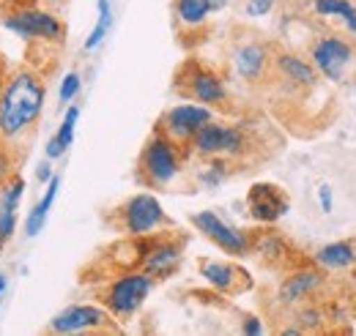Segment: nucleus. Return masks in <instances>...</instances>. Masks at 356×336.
<instances>
[{
  "mask_svg": "<svg viewBox=\"0 0 356 336\" xmlns=\"http://www.w3.org/2000/svg\"><path fill=\"white\" fill-rule=\"evenodd\" d=\"M264 331H266V328H264V320H261L258 314H244V317H241V334L261 336Z\"/></svg>",
  "mask_w": 356,
  "mask_h": 336,
  "instance_id": "obj_31",
  "label": "nucleus"
},
{
  "mask_svg": "<svg viewBox=\"0 0 356 336\" xmlns=\"http://www.w3.org/2000/svg\"><path fill=\"white\" fill-rule=\"evenodd\" d=\"M6 290H8V279H6V274H0V298L6 295Z\"/></svg>",
  "mask_w": 356,
  "mask_h": 336,
  "instance_id": "obj_37",
  "label": "nucleus"
},
{
  "mask_svg": "<svg viewBox=\"0 0 356 336\" xmlns=\"http://www.w3.org/2000/svg\"><path fill=\"white\" fill-rule=\"evenodd\" d=\"M277 0H244L241 3V11L250 17V19H261V17H268L274 11Z\"/></svg>",
  "mask_w": 356,
  "mask_h": 336,
  "instance_id": "obj_29",
  "label": "nucleus"
},
{
  "mask_svg": "<svg viewBox=\"0 0 356 336\" xmlns=\"http://www.w3.org/2000/svg\"><path fill=\"white\" fill-rule=\"evenodd\" d=\"M80 90H83V77H80V72H69V74H63L60 87H58V99H60V104H72V101L80 96Z\"/></svg>",
  "mask_w": 356,
  "mask_h": 336,
  "instance_id": "obj_28",
  "label": "nucleus"
},
{
  "mask_svg": "<svg viewBox=\"0 0 356 336\" xmlns=\"http://www.w3.org/2000/svg\"><path fill=\"white\" fill-rule=\"evenodd\" d=\"M214 118H217V110H214V107H206V104H197V101H184V104L168 107V110L159 115V121H156L154 128H159V131H162L165 137H170L176 145L186 148L189 140H192V134L203 126V124L214 121Z\"/></svg>",
  "mask_w": 356,
  "mask_h": 336,
  "instance_id": "obj_12",
  "label": "nucleus"
},
{
  "mask_svg": "<svg viewBox=\"0 0 356 336\" xmlns=\"http://www.w3.org/2000/svg\"><path fill=\"white\" fill-rule=\"evenodd\" d=\"M209 17H211V11H209L206 0H173V19L184 33L206 28Z\"/></svg>",
  "mask_w": 356,
  "mask_h": 336,
  "instance_id": "obj_23",
  "label": "nucleus"
},
{
  "mask_svg": "<svg viewBox=\"0 0 356 336\" xmlns=\"http://www.w3.org/2000/svg\"><path fill=\"white\" fill-rule=\"evenodd\" d=\"M291 317H293V326H299L305 334H315V331H323V326L329 323V312L315 303V301H305V303H296L291 309Z\"/></svg>",
  "mask_w": 356,
  "mask_h": 336,
  "instance_id": "obj_24",
  "label": "nucleus"
},
{
  "mask_svg": "<svg viewBox=\"0 0 356 336\" xmlns=\"http://www.w3.org/2000/svg\"><path fill=\"white\" fill-rule=\"evenodd\" d=\"M115 317L102 303H72L47 323L44 334H118Z\"/></svg>",
  "mask_w": 356,
  "mask_h": 336,
  "instance_id": "obj_8",
  "label": "nucleus"
},
{
  "mask_svg": "<svg viewBox=\"0 0 356 336\" xmlns=\"http://www.w3.org/2000/svg\"><path fill=\"white\" fill-rule=\"evenodd\" d=\"M6 77H8V63H6V58L0 55V93H3V85H6Z\"/></svg>",
  "mask_w": 356,
  "mask_h": 336,
  "instance_id": "obj_35",
  "label": "nucleus"
},
{
  "mask_svg": "<svg viewBox=\"0 0 356 336\" xmlns=\"http://www.w3.org/2000/svg\"><path fill=\"white\" fill-rule=\"evenodd\" d=\"M271 58H274V47L264 42L258 33L238 36L230 47V69L247 85H261L271 77Z\"/></svg>",
  "mask_w": 356,
  "mask_h": 336,
  "instance_id": "obj_9",
  "label": "nucleus"
},
{
  "mask_svg": "<svg viewBox=\"0 0 356 336\" xmlns=\"http://www.w3.org/2000/svg\"><path fill=\"white\" fill-rule=\"evenodd\" d=\"M33 3H25V6H17L11 11H3V17H0L3 28L17 33L25 42L49 44V47L58 44L60 47V44L66 42V22L52 8H39Z\"/></svg>",
  "mask_w": 356,
  "mask_h": 336,
  "instance_id": "obj_7",
  "label": "nucleus"
},
{
  "mask_svg": "<svg viewBox=\"0 0 356 336\" xmlns=\"http://www.w3.org/2000/svg\"><path fill=\"white\" fill-rule=\"evenodd\" d=\"M58 192H60V175L55 172L44 183V197L28 210V216H25V235L28 238H36L47 227V219H49V210H52L55 200H58Z\"/></svg>",
  "mask_w": 356,
  "mask_h": 336,
  "instance_id": "obj_21",
  "label": "nucleus"
},
{
  "mask_svg": "<svg viewBox=\"0 0 356 336\" xmlns=\"http://www.w3.org/2000/svg\"><path fill=\"white\" fill-rule=\"evenodd\" d=\"M222 137H225V124H220L214 118V121L203 124V126L192 134L186 151H189V156H197V159H214V156L222 153Z\"/></svg>",
  "mask_w": 356,
  "mask_h": 336,
  "instance_id": "obj_20",
  "label": "nucleus"
},
{
  "mask_svg": "<svg viewBox=\"0 0 356 336\" xmlns=\"http://www.w3.org/2000/svg\"><path fill=\"white\" fill-rule=\"evenodd\" d=\"M77 121H80V107H77V104H69V107H66V112H63L60 126H58V131H55V140H58L66 151H69V148H72V142H74Z\"/></svg>",
  "mask_w": 356,
  "mask_h": 336,
  "instance_id": "obj_27",
  "label": "nucleus"
},
{
  "mask_svg": "<svg viewBox=\"0 0 356 336\" xmlns=\"http://www.w3.org/2000/svg\"><path fill=\"white\" fill-rule=\"evenodd\" d=\"M173 90L186 101H197L214 110H227V101H230L225 77L211 66L200 63L197 58H186L178 66L176 77H173Z\"/></svg>",
  "mask_w": 356,
  "mask_h": 336,
  "instance_id": "obj_6",
  "label": "nucleus"
},
{
  "mask_svg": "<svg viewBox=\"0 0 356 336\" xmlns=\"http://www.w3.org/2000/svg\"><path fill=\"white\" fill-rule=\"evenodd\" d=\"M197 271L206 279V285H211L217 293L222 295H244L252 290V276L227 260H214V257H200L197 260Z\"/></svg>",
  "mask_w": 356,
  "mask_h": 336,
  "instance_id": "obj_15",
  "label": "nucleus"
},
{
  "mask_svg": "<svg viewBox=\"0 0 356 336\" xmlns=\"http://www.w3.org/2000/svg\"><path fill=\"white\" fill-rule=\"evenodd\" d=\"M310 8L321 19H340L343 28L356 36V3L354 0H310Z\"/></svg>",
  "mask_w": 356,
  "mask_h": 336,
  "instance_id": "obj_22",
  "label": "nucleus"
},
{
  "mask_svg": "<svg viewBox=\"0 0 356 336\" xmlns=\"http://www.w3.org/2000/svg\"><path fill=\"white\" fill-rule=\"evenodd\" d=\"M47 74L33 63L8 69L0 93V153L22 167L47 104Z\"/></svg>",
  "mask_w": 356,
  "mask_h": 336,
  "instance_id": "obj_1",
  "label": "nucleus"
},
{
  "mask_svg": "<svg viewBox=\"0 0 356 336\" xmlns=\"http://www.w3.org/2000/svg\"><path fill=\"white\" fill-rule=\"evenodd\" d=\"M280 77L293 87H302V90H312L318 85V72L307 58L296 55V52H288V49H274V58H271V77Z\"/></svg>",
  "mask_w": 356,
  "mask_h": 336,
  "instance_id": "obj_18",
  "label": "nucleus"
},
{
  "mask_svg": "<svg viewBox=\"0 0 356 336\" xmlns=\"http://www.w3.org/2000/svg\"><path fill=\"white\" fill-rule=\"evenodd\" d=\"M312 262L323 271H351V268H356V238L321 246L312 254Z\"/></svg>",
  "mask_w": 356,
  "mask_h": 336,
  "instance_id": "obj_19",
  "label": "nucleus"
},
{
  "mask_svg": "<svg viewBox=\"0 0 356 336\" xmlns=\"http://www.w3.org/2000/svg\"><path fill=\"white\" fill-rule=\"evenodd\" d=\"M107 224L129 238H145L162 230H173V219L165 213L162 203L151 192H137L127 197L118 208L107 213Z\"/></svg>",
  "mask_w": 356,
  "mask_h": 336,
  "instance_id": "obj_4",
  "label": "nucleus"
},
{
  "mask_svg": "<svg viewBox=\"0 0 356 336\" xmlns=\"http://www.w3.org/2000/svg\"><path fill=\"white\" fill-rule=\"evenodd\" d=\"M206 3H209V11H211V14H220V11L227 8L230 0H206Z\"/></svg>",
  "mask_w": 356,
  "mask_h": 336,
  "instance_id": "obj_34",
  "label": "nucleus"
},
{
  "mask_svg": "<svg viewBox=\"0 0 356 336\" xmlns=\"http://www.w3.org/2000/svg\"><path fill=\"white\" fill-rule=\"evenodd\" d=\"M42 3H47L49 8H63V6L69 3V0H42Z\"/></svg>",
  "mask_w": 356,
  "mask_h": 336,
  "instance_id": "obj_36",
  "label": "nucleus"
},
{
  "mask_svg": "<svg viewBox=\"0 0 356 336\" xmlns=\"http://www.w3.org/2000/svg\"><path fill=\"white\" fill-rule=\"evenodd\" d=\"M307 60L315 66L318 77L334 85L356 83V42L337 33H318L310 42Z\"/></svg>",
  "mask_w": 356,
  "mask_h": 336,
  "instance_id": "obj_5",
  "label": "nucleus"
},
{
  "mask_svg": "<svg viewBox=\"0 0 356 336\" xmlns=\"http://www.w3.org/2000/svg\"><path fill=\"white\" fill-rule=\"evenodd\" d=\"M315 200H318L321 213H332V210H334V192H332L329 183H321V186L315 189Z\"/></svg>",
  "mask_w": 356,
  "mask_h": 336,
  "instance_id": "obj_30",
  "label": "nucleus"
},
{
  "mask_svg": "<svg viewBox=\"0 0 356 336\" xmlns=\"http://www.w3.org/2000/svg\"><path fill=\"white\" fill-rule=\"evenodd\" d=\"M186 159H189L186 148L176 145L170 137L154 128L137 156V167H134L137 183L145 189H168L184 175Z\"/></svg>",
  "mask_w": 356,
  "mask_h": 336,
  "instance_id": "obj_2",
  "label": "nucleus"
},
{
  "mask_svg": "<svg viewBox=\"0 0 356 336\" xmlns=\"http://www.w3.org/2000/svg\"><path fill=\"white\" fill-rule=\"evenodd\" d=\"M230 169H233V162H227L222 156L203 159V165L197 169V183L203 189H217V186H222L225 180L230 178Z\"/></svg>",
  "mask_w": 356,
  "mask_h": 336,
  "instance_id": "obj_26",
  "label": "nucleus"
},
{
  "mask_svg": "<svg viewBox=\"0 0 356 336\" xmlns=\"http://www.w3.org/2000/svg\"><path fill=\"white\" fill-rule=\"evenodd\" d=\"M244 203H247L250 219L258 221V224H277V221L291 210L288 194H285L277 183H268V180L252 183Z\"/></svg>",
  "mask_w": 356,
  "mask_h": 336,
  "instance_id": "obj_14",
  "label": "nucleus"
},
{
  "mask_svg": "<svg viewBox=\"0 0 356 336\" xmlns=\"http://www.w3.org/2000/svg\"><path fill=\"white\" fill-rule=\"evenodd\" d=\"M186 238L178 233H154L145 238V249L140 257V271H145L151 279H170L184 260Z\"/></svg>",
  "mask_w": 356,
  "mask_h": 336,
  "instance_id": "obj_10",
  "label": "nucleus"
},
{
  "mask_svg": "<svg viewBox=\"0 0 356 336\" xmlns=\"http://www.w3.org/2000/svg\"><path fill=\"white\" fill-rule=\"evenodd\" d=\"M326 282V271L318 268L315 262H299L293 268H288V276L280 282L277 287V306L280 309H293L296 303L310 301Z\"/></svg>",
  "mask_w": 356,
  "mask_h": 336,
  "instance_id": "obj_13",
  "label": "nucleus"
},
{
  "mask_svg": "<svg viewBox=\"0 0 356 336\" xmlns=\"http://www.w3.org/2000/svg\"><path fill=\"white\" fill-rule=\"evenodd\" d=\"M52 175H55V167H52V162H49V159H44V162H39V165H36V180H39V183H47Z\"/></svg>",
  "mask_w": 356,
  "mask_h": 336,
  "instance_id": "obj_33",
  "label": "nucleus"
},
{
  "mask_svg": "<svg viewBox=\"0 0 356 336\" xmlns=\"http://www.w3.org/2000/svg\"><path fill=\"white\" fill-rule=\"evenodd\" d=\"M25 197V178L19 169L0 175V238L11 241L17 233V213Z\"/></svg>",
  "mask_w": 356,
  "mask_h": 336,
  "instance_id": "obj_17",
  "label": "nucleus"
},
{
  "mask_svg": "<svg viewBox=\"0 0 356 336\" xmlns=\"http://www.w3.org/2000/svg\"><path fill=\"white\" fill-rule=\"evenodd\" d=\"M156 285V279H151L145 271L132 268V271H121L110 279H104V285L96 290V301L115 317V323H127L143 309L145 298L151 295Z\"/></svg>",
  "mask_w": 356,
  "mask_h": 336,
  "instance_id": "obj_3",
  "label": "nucleus"
},
{
  "mask_svg": "<svg viewBox=\"0 0 356 336\" xmlns=\"http://www.w3.org/2000/svg\"><path fill=\"white\" fill-rule=\"evenodd\" d=\"M250 254H255L264 265L268 268H277V271H288V268H293V265H299L302 260L299 257H293V246H291V241L282 235V233H277L271 224H266V230H255V233H250Z\"/></svg>",
  "mask_w": 356,
  "mask_h": 336,
  "instance_id": "obj_16",
  "label": "nucleus"
},
{
  "mask_svg": "<svg viewBox=\"0 0 356 336\" xmlns=\"http://www.w3.org/2000/svg\"><path fill=\"white\" fill-rule=\"evenodd\" d=\"M189 221L203 238H209L225 254H230V257H247L250 254V244H252L250 233L230 224L217 210H197V213L189 216Z\"/></svg>",
  "mask_w": 356,
  "mask_h": 336,
  "instance_id": "obj_11",
  "label": "nucleus"
},
{
  "mask_svg": "<svg viewBox=\"0 0 356 336\" xmlns=\"http://www.w3.org/2000/svg\"><path fill=\"white\" fill-rule=\"evenodd\" d=\"M44 156L49 159V162H58V159H63L66 156V148L55 140V134L49 137V142H47V148H44Z\"/></svg>",
  "mask_w": 356,
  "mask_h": 336,
  "instance_id": "obj_32",
  "label": "nucleus"
},
{
  "mask_svg": "<svg viewBox=\"0 0 356 336\" xmlns=\"http://www.w3.org/2000/svg\"><path fill=\"white\" fill-rule=\"evenodd\" d=\"M6 244H8V241H6V238H0V254H3V249H6Z\"/></svg>",
  "mask_w": 356,
  "mask_h": 336,
  "instance_id": "obj_38",
  "label": "nucleus"
},
{
  "mask_svg": "<svg viewBox=\"0 0 356 336\" xmlns=\"http://www.w3.org/2000/svg\"><path fill=\"white\" fill-rule=\"evenodd\" d=\"M110 28H113V0H96V25L88 33V39L83 42V49L86 52L99 49L104 44V39H107Z\"/></svg>",
  "mask_w": 356,
  "mask_h": 336,
  "instance_id": "obj_25",
  "label": "nucleus"
}]
</instances>
